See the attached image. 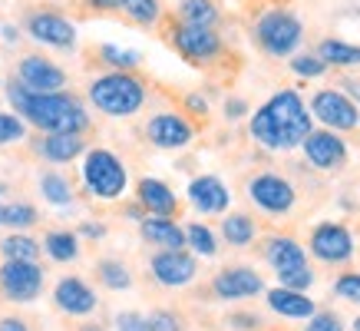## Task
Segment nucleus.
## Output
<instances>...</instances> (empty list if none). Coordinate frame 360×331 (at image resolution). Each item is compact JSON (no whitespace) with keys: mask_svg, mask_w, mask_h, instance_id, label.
Here are the masks:
<instances>
[{"mask_svg":"<svg viewBox=\"0 0 360 331\" xmlns=\"http://www.w3.org/2000/svg\"><path fill=\"white\" fill-rule=\"evenodd\" d=\"M307 132H311V110L304 106V99L297 96L295 89L274 93L251 116V136H255V143L271 149V153L297 149V146L304 143Z\"/></svg>","mask_w":360,"mask_h":331,"instance_id":"nucleus-1","label":"nucleus"},{"mask_svg":"<svg viewBox=\"0 0 360 331\" xmlns=\"http://www.w3.org/2000/svg\"><path fill=\"white\" fill-rule=\"evenodd\" d=\"M7 96L13 103V113L23 123L44 130L46 136L50 132H77L79 136L89 126V116L83 113V106L66 93H30L20 80H13L7 87Z\"/></svg>","mask_w":360,"mask_h":331,"instance_id":"nucleus-2","label":"nucleus"},{"mask_svg":"<svg viewBox=\"0 0 360 331\" xmlns=\"http://www.w3.org/2000/svg\"><path fill=\"white\" fill-rule=\"evenodd\" d=\"M89 103H93L99 113L122 120V116H132V113L142 110L146 87H142V80L129 77L126 70H116V73H106V77H99L89 83Z\"/></svg>","mask_w":360,"mask_h":331,"instance_id":"nucleus-3","label":"nucleus"},{"mask_svg":"<svg viewBox=\"0 0 360 331\" xmlns=\"http://www.w3.org/2000/svg\"><path fill=\"white\" fill-rule=\"evenodd\" d=\"M83 186H86L89 196L96 199H120L129 186V173H126V166L116 153L110 149H89L83 156Z\"/></svg>","mask_w":360,"mask_h":331,"instance_id":"nucleus-4","label":"nucleus"},{"mask_svg":"<svg viewBox=\"0 0 360 331\" xmlns=\"http://www.w3.org/2000/svg\"><path fill=\"white\" fill-rule=\"evenodd\" d=\"M255 37H258L264 54L288 56L295 54L297 44H301V20L291 17L288 11H268L255 27Z\"/></svg>","mask_w":360,"mask_h":331,"instance_id":"nucleus-5","label":"nucleus"},{"mask_svg":"<svg viewBox=\"0 0 360 331\" xmlns=\"http://www.w3.org/2000/svg\"><path fill=\"white\" fill-rule=\"evenodd\" d=\"M0 292L11 298V301H33V298L44 292V268L37 262H17L7 258L0 265Z\"/></svg>","mask_w":360,"mask_h":331,"instance_id":"nucleus-6","label":"nucleus"},{"mask_svg":"<svg viewBox=\"0 0 360 331\" xmlns=\"http://www.w3.org/2000/svg\"><path fill=\"white\" fill-rule=\"evenodd\" d=\"M311 116L324 123V130H357L360 126V110L354 106V99L340 89H321L311 99Z\"/></svg>","mask_w":360,"mask_h":331,"instance_id":"nucleus-7","label":"nucleus"},{"mask_svg":"<svg viewBox=\"0 0 360 331\" xmlns=\"http://www.w3.org/2000/svg\"><path fill=\"white\" fill-rule=\"evenodd\" d=\"M248 196L258 209L271 212V216H284V212L295 209L297 192H295V186L284 176H278V173H262V176H255L248 182Z\"/></svg>","mask_w":360,"mask_h":331,"instance_id":"nucleus-8","label":"nucleus"},{"mask_svg":"<svg viewBox=\"0 0 360 331\" xmlns=\"http://www.w3.org/2000/svg\"><path fill=\"white\" fill-rule=\"evenodd\" d=\"M311 255L321 258L328 265H340L354 255V235H350L340 222H321L314 232H311Z\"/></svg>","mask_w":360,"mask_h":331,"instance_id":"nucleus-9","label":"nucleus"},{"mask_svg":"<svg viewBox=\"0 0 360 331\" xmlns=\"http://www.w3.org/2000/svg\"><path fill=\"white\" fill-rule=\"evenodd\" d=\"M149 268H153V278L159 282V285L182 288V285H188V282L195 278L198 262L186 252V249H159V252L153 255Z\"/></svg>","mask_w":360,"mask_h":331,"instance_id":"nucleus-10","label":"nucleus"},{"mask_svg":"<svg viewBox=\"0 0 360 331\" xmlns=\"http://www.w3.org/2000/svg\"><path fill=\"white\" fill-rule=\"evenodd\" d=\"M301 146H304V159L314 169L330 173V169H340L347 163V146L334 130H311Z\"/></svg>","mask_w":360,"mask_h":331,"instance_id":"nucleus-11","label":"nucleus"},{"mask_svg":"<svg viewBox=\"0 0 360 331\" xmlns=\"http://www.w3.org/2000/svg\"><path fill=\"white\" fill-rule=\"evenodd\" d=\"M212 292L221 298V301H241V298H255L264 292V282L262 275L248 268V265H231L225 272L215 275L212 282Z\"/></svg>","mask_w":360,"mask_h":331,"instance_id":"nucleus-12","label":"nucleus"},{"mask_svg":"<svg viewBox=\"0 0 360 331\" xmlns=\"http://www.w3.org/2000/svg\"><path fill=\"white\" fill-rule=\"evenodd\" d=\"M17 80L30 93H63L66 87V73L44 56H23L17 66Z\"/></svg>","mask_w":360,"mask_h":331,"instance_id":"nucleus-13","label":"nucleus"},{"mask_svg":"<svg viewBox=\"0 0 360 331\" xmlns=\"http://www.w3.org/2000/svg\"><path fill=\"white\" fill-rule=\"evenodd\" d=\"M146 136L149 143L159 146V149H186L192 143L195 130L188 126V120H182L179 113H155L149 126H146Z\"/></svg>","mask_w":360,"mask_h":331,"instance_id":"nucleus-14","label":"nucleus"},{"mask_svg":"<svg viewBox=\"0 0 360 331\" xmlns=\"http://www.w3.org/2000/svg\"><path fill=\"white\" fill-rule=\"evenodd\" d=\"M53 301H56V308L66 311V315H73V318H83V315H93L99 305V298L96 292L83 282V278L77 275H66L56 282L53 288Z\"/></svg>","mask_w":360,"mask_h":331,"instance_id":"nucleus-15","label":"nucleus"},{"mask_svg":"<svg viewBox=\"0 0 360 331\" xmlns=\"http://www.w3.org/2000/svg\"><path fill=\"white\" fill-rule=\"evenodd\" d=\"M175 50L186 56V60H192V63H205V60H212V56L221 50V40L212 27L182 23V27L175 30Z\"/></svg>","mask_w":360,"mask_h":331,"instance_id":"nucleus-16","label":"nucleus"},{"mask_svg":"<svg viewBox=\"0 0 360 331\" xmlns=\"http://www.w3.org/2000/svg\"><path fill=\"white\" fill-rule=\"evenodd\" d=\"M188 202L205 216H221L231 206V192L219 176H195L188 182Z\"/></svg>","mask_w":360,"mask_h":331,"instance_id":"nucleus-17","label":"nucleus"},{"mask_svg":"<svg viewBox=\"0 0 360 331\" xmlns=\"http://www.w3.org/2000/svg\"><path fill=\"white\" fill-rule=\"evenodd\" d=\"M33 40H40L46 46H56V50H70L77 44V27L70 20H63L60 13H33L30 23H27Z\"/></svg>","mask_w":360,"mask_h":331,"instance_id":"nucleus-18","label":"nucleus"},{"mask_svg":"<svg viewBox=\"0 0 360 331\" xmlns=\"http://www.w3.org/2000/svg\"><path fill=\"white\" fill-rule=\"evenodd\" d=\"M264 258H268V265L278 272V278L291 275L297 268H307L304 249H301L291 235H271V239L264 242Z\"/></svg>","mask_w":360,"mask_h":331,"instance_id":"nucleus-19","label":"nucleus"},{"mask_svg":"<svg viewBox=\"0 0 360 331\" xmlns=\"http://www.w3.org/2000/svg\"><path fill=\"white\" fill-rule=\"evenodd\" d=\"M268 308L278 311L281 318H295V321H307L317 311L314 298H307V292H291V288H271L268 292Z\"/></svg>","mask_w":360,"mask_h":331,"instance_id":"nucleus-20","label":"nucleus"},{"mask_svg":"<svg viewBox=\"0 0 360 331\" xmlns=\"http://www.w3.org/2000/svg\"><path fill=\"white\" fill-rule=\"evenodd\" d=\"M139 206L149 216H162V219H172L175 209H179V199L162 179H139Z\"/></svg>","mask_w":360,"mask_h":331,"instance_id":"nucleus-21","label":"nucleus"},{"mask_svg":"<svg viewBox=\"0 0 360 331\" xmlns=\"http://www.w3.org/2000/svg\"><path fill=\"white\" fill-rule=\"evenodd\" d=\"M139 232L149 245H159V249H186V229L175 225L172 219H162V216L142 219Z\"/></svg>","mask_w":360,"mask_h":331,"instance_id":"nucleus-22","label":"nucleus"},{"mask_svg":"<svg viewBox=\"0 0 360 331\" xmlns=\"http://www.w3.org/2000/svg\"><path fill=\"white\" fill-rule=\"evenodd\" d=\"M83 149H86V143H83V136H77V132H50L44 143H40V156H44L46 163H73L77 156H83Z\"/></svg>","mask_w":360,"mask_h":331,"instance_id":"nucleus-23","label":"nucleus"},{"mask_svg":"<svg viewBox=\"0 0 360 331\" xmlns=\"http://www.w3.org/2000/svg\"><path fill=\"white\" fill-rule=\"evenodd\" d=\"M221 235H225V242H229V245L245 249V245L255 242L258 229H255L251 216H245V212H231V216H225V219H221Z\"/></svg>","mask_w":360,"mask_h":331,"instance_id":"nucleus-24","label":"nucleus"},{"mask_svg":"<svg viewBox=\"0 0 360 331\" xmlns=\"http://www.w3.org/2000/svg\"><path fill=\"white\" fill-rule=\"evenodd\" d=\"M44 252L53 258V262H73L79 255V239L73 232H63V229H53L46 232L44 239Z\"/></svg>","mask_w":360,"mask_h":331,"instance_id":"nucleus-25","label":"nucleus"},{"mask_svg":"<svg viewBox=\"0 0 360 331\" xmlns=\"http://www.w3.org/2000/svg\"><path fill=\"white\" fill-rule=\"evenodd\" d=\"M317 56L328 66H360V46L344 44V40H324L317 46Z\"/></svg>","mask_w":360,"mask_h":331,"instance_id":"nucleus-26","label":"nucleus"},{"mask_svg":"<svg viewBox=\"0 0 360 331\" xmlns=\"http://www.w3.org/2000/svg\"><path fill=\"white\" fill-rule=\"evenodd\" d=\"M96 278L110 288V292H126V288H132L129 268H126L120 258H103V262L96 265Z\"/></svg>","mask_w":360,"mask_h":331,"instance_id":"nucleus-27","label":"nucleus"},{"mask_svg":"<svg viewBox=\"0 0 360 331\" xmlns=\"http://www.w3.org/2000/svg\"><path fill=\"white\" fill-rule=\"evenodd\" d=\"M40 192L50 206H70L73 202V186L63 173H44L40 176Z\"/></svg>","mask_w":360,"mask_h":331,"instance_id":"nucleus-28","label":"nucleus"},{"mask_svg":"<svg viewBox=\"0 0 360 331\" xmlns=\"http://www.w3.org/2000/svg\"><path fill=\"white\" fill-rule=\"evenodd\" d=\"M179 17H182V23H192V27H212L219 20V11H215L212 0H182Z\"/></svg>","mask_w":360,"mask_h":331,"instance_id":"nucleus-29","label":"nucleus"},{"mask_svg":"<svg viewBox=\"0 0 360 331\" xmlns=\"http://www.w3.org/2000/svg\"><path fill=\"white\" fill-rule=\"evenodd\" d=\"M0 252L7 255V258H17V262H37V255H40V242L30 239V235L13 232V235H7V239L0 242Z\"/></svg>","mask_w":360,"mask_h":331,"instance_id":"nucleus-30","label":"nucleus"},{"mask_svg":"<svg viewBox=\"0 0 360 331\" xmlns=\"http://www.w3.org/2000/svg\"><path fill=\"white\" fill-rule=\"evenodd\" d=\"M186 245L192 249L195 255H202V258H212V255L219 252V242H215V232L208 229V225H202V222H192L186 229Z\"/></svg>","mask_w":360,"mask_h":331,"instance_id":"nucleus-31","label":"nucleus"},{"mask_svg":"<svg viewBox=\"0 0 360 331\" xmlns=\"http://www.w3.org/2000/svg\"><path fill=\"white\" fill-rule=\"evenodd\" d=\"M37 222V209L30 202H0V225L11 229H30Z\"/></svg>","mask_w":360,"mask_h":331,"instance_id":"nucleus-32","label":"nucleus"},{"mask_svg":"<svg viewBox=\"0 0 360 331\" xmlns=\"http://www.w3.org/2000/svg\"><path fill=\"white\" fill-rule=\"evenodd\" d=\"M126 17L136 23H155L159 20V0H120Z\"/></svg>","mask_w":360,"mask_h":331,"instance_id":"nucleus-33","label":"nucleus"},{"mask_svg":"<svg viewBox=\"0 0 360 331\" xmlns=\"http://www.w3.org/2000/svg\"><path fill=\"white\" fill-rule=\"evenodd\" d=\"M23 136H27V123L17 113H0V146L20 143Z\"/></svg>","mask_w":360,"mask_h":331,"instance_id":"nucleus-34","label":"nucleus"},{"mask_svg":"<svg viewBox=\"0 0 360 331\" xmlns=\"http://www.w3.org/2000/svg\"><path fill=\"white\" fill-rule=\"evenodd\" d=\"M103 60L110 66H116V70H132V66H139L142 56L136 54V50H122V46H103Z\"/></svg>","mask_w":360,"mask_h":331,"instance_id":"nucleus-35","label":"nucleus"},{"mask_svg":"<svg viewBox=\"0 0 360 331\" xmlns=\"http://www.w3.org/2000/svg\"><path fill=\"white\" fill-rule=\"evenodd\" d=\"M291 70H295L297 77H304V80H314V77H321L324 70H328V63L321 60V56H311V54H301V56H295L291 60Z\"/></svg>","mask_w":360,"mask_h":331,"instance_id":"nucleus-36","label":"nucleus"},{"mask_svg":"<svg viewBox=\"0 0 360 331\" xmlns=\"http://www.w3.org/2000/svg\"><path fill=\"white\" fill-rule=\"evenodd\" d=\"M334 292H338V298H344V301L360 305V272H347V275H340L338 285H334Z\"/></svg>","mask_w":360,"mask_h":331,"instance_id":"nucleus-37","label":"nucleus"},{"mask_svg":"<svg viewBox=\"0 0 360 331\" xmlns=\"http://www.w3.org/2000/svg\"><path fill=\"white\" fill-rule=\"evenodd\" d=\"M304 331H344V321L334 315V311H314L307 318Z\"/></svg>","mask_w":360,"mask_h":331,"instance_id":"nucleus-38","label":"nucleus"},{"mask_svg":"<svg viewBox=\"0 0 360 331\" xmlns=\"http://www.w3.org/2000/svg\"><path fill=\"white\" fill-rule=\"evenodd\" d=\"M149 331H182V318L175 315V311H153L149 315Z\"/></svg>","mask_w":360,"mask_h":331,"instance_id":"nucleus-39","label":"nucleus"},{"mask_svg":"<svg viewBox=\"0 0 360 331\" xmlns=\"http://www.w3.org/2000/svg\"><path fill=\"white\" fill-rule=\"evenodd\" d=\"M278 282H281V288H291V292H307L311 282H314V272H311V265H307V268H297V272L278 278Z\"/></svg>","mask_w":360,"mask_h":331,"instance_id":"nucleus-40","label":"nucleus"},{"mask_svg":"<svg viewBox=\"0 0 360 331\" xmlns=\"http://www.w3.org/2000/svg\"><path fill=\"white\" fill-rule=\"evenodd\" d=\"M116 331H149V321L136 311H122V315H116Z\"/></svg>","mask_w":360,"mask_h":331,"instance_id":"nucleus-41","label":"nucleus"},{"mask_svg":"<svg viewBox=\"0 0 360 331\" xmlns=\"http://www.w3.org/2000/svg\"><path fill=\"white\" fill-rule=\"evenodd\" d=\"M79 235H86V239H103V235H106V225H99V222H83V225H79Z\"/></svg>","mask_w":360,"mask_h":331,"instance_id":"nucleus-42","label":"nucleus"},{"mask_svg":"<svg viewBox=\"0 0 360 331\" xmlns=\"http://www.w3.org/2000/svg\"><path fill=\"white\" fill-rule=\"evenodd\" d=\"M0 331H30L23 318H0Z\"/></svg>","mask_w":360,"mask_h":331,"instance_id":"nucleus-43","label":"nucleus"},{"mask_svg":"<svg viewBox=\"0 0 360 331\" xmlns=\"http://www.w3.org/2000/svg\"><path fill=\"white\" fill-rule=\"evenodd\" d=\"M340 87L347 89V96L354 99V106H357V110H360V83H357V80H344Z\"/></svg>","mask_w":360,"mask_h":331,"instance_id":"nucleus-44","label":"nucleus"},{"mask_svg":"<svg viewBox=\"0 0 360 331\" xmlns=\"http://www.w3.org/2000/svg\"><path fill=\"white\" fill-rule=\"evenodd\" d=\"M186 106H188L192 113H198V116H202V113H208V103H205L202 96H188V99H186Z\"/></svg>","mask_w":360,"mask_h":331,"instance_id":"nucleus-45","label":"nucleus"},{"mask_svg":"<svg viewBox=\"0 0 360 331\" xmlns=\"http://www.w3.org/2000/svg\"><path fill=\"white\" fill-rule=\"evenodd\" d=\"M235 328H258V318L255 315H235Z\"/></svg>","mask_w":360,"mask_h":331,"instance_id":"nucleus-46","label":"nucleus"},{"mask_svg":"<svg viewBox=\"0 0 360 331\" xmlns=\"http://www.w3.org/2000/svg\"><path fill=\"white\" fill-rule=\"evenodd\" d=\"M245 110H248V106H245L241 99H231V103H229V116H231V120H238V116H245Z\"/></svg>","mask_w":360,"mask_h":331,"instance_id":"nucleus-47","label":"nucleus"},{"mask_svg":"<svg viewBox=\"0 0 360 331\" xmlns=\"http://www.w3.org/2000/svg\"><path fill=\"white\" fill-rule=\"evenodd\" d=\"M89 4H93L96 11H116V7H120V0H89Z\"/></svg>","mask_w":360,"mask_h":331,"instance_id":"nucleus-48","label":"nucleus"},{"mask_svg":"<svg viewBox=\"0 0 360 331\" xmlns=\"http://www.w3.org/2000/svg\"><path fill=\"white\" fill-rule=\"evenodd\" d=\"M79 331H103V328H99V325H83Z\"/></svg>","mask_w":360,"mask_h":331,"instance_id":"nucleus-49","label":"nucleus"},{"mask_svg":"<svg viewBox=\"0 0 360 331\" xmlns=\"http://www.w3.org/2000/svg\"><path fill=\"white\" fill-rule=\"evenodd\" d=\"M354 331H360V318H357V321H354Z\"/></svg>","mask_w":360,"mask_h":331,"instance_id":"nucleus-50","label":"nucleus"},{"mask_svg":"<svg viewBox=\"0 0 360 331\" xmlns=\"http://www.w3.org/2000/svg\"><path fill=\"white\" fill-rule=\"evenodd\" d=\"M0 192H4V182H0Z\"/></svg>","mask_w":360,"mask_h":331,"instance_id":"nucleus-51","label":"nucleus"}]
</instances>
